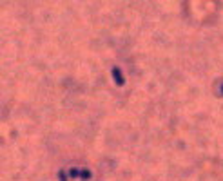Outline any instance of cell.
<instances>
[{
    "instance_id": "cell-1",
    "label": "cell",
    "mask_w": 223,
    "mask_h": 181,
    "mask_svg": "<svg viewBox=\"0 0 223 181\" xmlns=\"http://www.w3.org/2000/svg\"><path fill=\"white\" fill-rule=\"evenodd\" d=\"M113 78H114V82H116V85H125V78H123V73H122V69L120 67H113Z\"/></svg>"
},
{
    "instance_id": "cell-2",
    "label": "cell",
    "mask_w": 223,
    "mask_h": 181,
    "mask_svg": "<svg viewBox=\"0 0 223 181\" xmlns=\"http://www.w3.org/2000/svg\"><path fill=\"white\" fill-rule=\"evenodd\" d=\"M80 176H82L84 179H91V176H93V174H91L87 169H84V170H80Z\"/></svg>"
},
{
    "instance_id": "cell-3",
    "label": "cell",
    "mask_w": 223,
    "mask_h": 181,
    "mask_svg": "<svg viewBox=\"0 0 223 181\" xmlns=\"http://www.w3.org/2000/svg\"><path fill=\"white\" fill-rule=\"evenodd\" d=\"M69 176H71V178H78V176H80V170H78V169H71V170H69Z\"/></svg>"
},
{
    "instance_id": "cell-4",
    "label": "cell",
    "mask_w": 223,
    "mask_h": 181,
    "mask_svg": "<svg viewBox=\"0 0 223 181\" xmlns=\"http://www.w3.org/2000/svg\"><path fill=\"white\" fill-rule=\"evenodd\" d=\"M60 179H62V181H65V176H64L62 172H60Z\"/></svg>"
},
{
    "instance_id": "cell-5",
    "label": "cell",
    "mask_w": 223,
    "mask_h": 181,
    "mask_svg": "<svg viewBox=\"0 0 223 181\" xmlns=\"http://www.w3.org/2000/svg\"><path fill=\"white\" fill-rule=\"evenodd\" d=\"M221 92H223V85H221Z\"/></svg>"
}]
</instances>
